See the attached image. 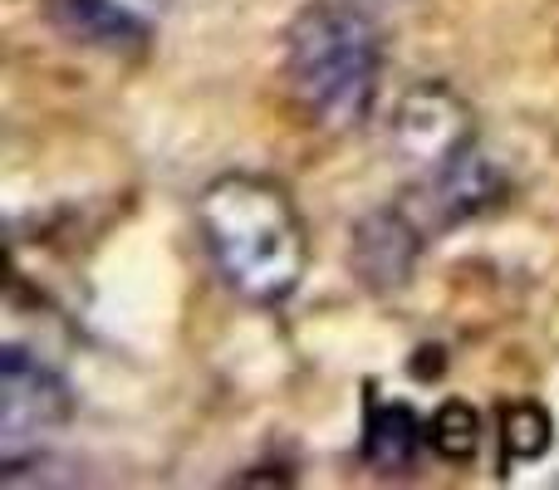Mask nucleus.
Returning a JSON list of instances; mask_svg holds the SVG:
<instances>
[{"label": "nucleus", "mask_w": 559, "mask_h": 490, "mask_svg": "<svg viewBox=\"0 0 559 490\" xmlns=\"http://www.w3.org/2000/svg\"><path fill=\"white\" fill-rule=\"evenodd\" d=\"M417 250H423V226L407 216V206H378L354 226L348 265L373 295H397L417 270Z\"/></svg>", "instance_id": "nucleus-6"}, {"label": "nucleus", "mask_w": 559, "mask_h": 490, "mask_svg": "<svg viewBox=\"0 0 559 490\" xmlns=\"http://www.w3.org/2000/svg\"><path fill=\"white\" fill-rule=\"evenodd\" d=\"M501 196H506L501 167L486 163L476 147H466V153H456L447 167L417 177L413 202H403V206L423 231H442V226H462V222H472V216H486Z\"/></svg>", "instance_id": "nucleus-5"}, {"label": "nucleus", "mask_w": 559, "mask_h": 490, "mask_svg": "<svg viewBox=\"0 0 559 490\" xmlns=\"http://www.w3.org/2000/svg\"><path fill=\"white\" fill-rule=\"evenodd\" d=\"M388 147H393L397 167L427 177L437 167H447L456 153L472 147V108L462 104V94L437 79L413 84L393 108L388 123Z\"/></svg>", "instance_id": "nucleus-3"}, {"label": "nucleus", "mask_w": 559, "mask_h": 490, "mask_svg": "<svg viewBox=\"0 0 559 490\" xmlns=\"http://www.w3.org/2000/svg\"><path fill=\"white\" fill-rule=\"evenodd\" d=\"M476 446H481V417H476V407L462 403V397H447V403L427 417V452L462 466L476 456Z\"/></svg>", "instance_id": "nucleus-9"}, {"label": "nucleus", "mask_w": 559, "mask_h": 490, "mask_svg": "<svg viewBox=\"0 0 559 490\" xmlns=\"http://www.w3.org/2000/svg\"><path fill=\"white\" fill-rule=\"evenodd\" d=\"M383 45L354 0H309L285 35V74L299 108L324 133H348L378 94Z\"/></svg>", "instance_id": "nucleus-2"}, {"label": "nucleus", "mask_w": 559, "mask_h": 490, "mask_svg": "<svg viewBox=\"0 0 559 490\" xmlns=\"http://www.w3.org/2000/svg\"><path fill=\"white\" fill-rule=\"evenodd\" d=\"M550 413L540 403H511L501 413V452H506V466H531L550 452Z\"/></svg>", "instance_id": "nucleus-10"}, {"label": "nucleus", "mask_w": 559, "mask_h": 490, "mask_svg": "<svg viewBox=\"0 0 559 490\" xmlns=\"http://www.w3.org/2000/svg\"><path fill=\"white\" fill-rule=\"evenodd\" d=\"M197 226H202V241L216 275L246 304H280L305 279L309 265L305 222H299L289 192L271 177L255 172L216 177L197 196Z\"/></svg>", "instance_id": "nucleus-1"}, {"label": "nucleus", "mask_w": 559, "mask_h": 490, "mask_svg": "<svg viewBox=\"0 0 559 490\" xmlns=\"http://www.w3.org/2000/svg\"><path fill=\"white\" fill-rule=\"evenodd\" d=\"M69 422V387L55 368L29 358L25 348H5L0 373V446L5 456H29L45 437H55Z\"/></svg>", "instance_id": "nucleus-4"}, {"label": "nucleus", "mask_w": 559, "mask_h": 490, "mask_svg": "<svg viewBox=\"0 0 559 490\" xmlns=\"http://www.w3.org/2000/svg\"><path fill=\"white\" fill-rule=\"evenodd\" d=\"M147 5H163V0H147Z\"/></svg>", "instance_id": "nucleus-11"}, {"label": "nucleus", "mask_w": 559, "mask_h": 490, "mask_svg": "<svg viewBox=\"0 0 559 490\" xmlns=\"http://www.w3.org/2000/svg\"><path fill=\"white\" fill-rule=\"evenodd\" d=\"M427 442V427L407 403H383L364 422V462L373 471H407Z\"/></svg>", "instance_id": "nucleus-8"}, {"label": "nucleus", "mask_w": 559, "mask_h": 490, "mask_svg": "<svg viewBox=\"0 0 559 490\" xmlns=\"http://www.w3.org/2000/svg\"><path fill=\"white\" fill-rule=\"evenodd\" d=\"M49 25L64 29L79 45H94V49L143 45V25H138L133 10H123L118 0H49Z\"/></svg>", "instance_id": "nucleus-7"}]
</instances>
